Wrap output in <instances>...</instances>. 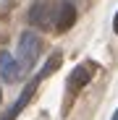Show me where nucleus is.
<instances>
[{"instance_id":"obj_1","label":"nucleus","mask_w":118,"mask_h":120,"mask_svg":"<svg viewBox=\"0 0 118 120\" xmlns=\"http://www.w3.org/2000/svg\"><path fill=\"white\" fill-rule=\"evenodd\" d=\"M39 50H42L39 37H37L34 31H24L21 39H18V65H21V71H29V68L34 65Z\"/></svg>"},{"instance_id":"obj_2","label":"nucleus","mask_w":118,"mask_h":120,"mask_svg":"<svg viewBox=\"0 0 118 120\" xmlns=\"http://www.w3.org/2000/svg\"><path fill=\"white\" fill-rule=\"evenodd\" d=\"M53 18H55V5L50 0H37L29 11V24L37 26V29H50Z\"/></svg>"},{"instance_id":"obj_3","label":"nucleus","mask_w":118,"mask_h":120,"mask_svg":"<svg viewBox=\"0 0 118 120\" xmlns=\"http://www.w3.org/2000/svg\"><path fill=\"white\" fill-rule=\"evenodd\" d=\"M37 86H39V78H34V81H29L26 86H24V91H21V97H18L16 99V102L8 107V112L3 115V117H0V120H16L18 115H21V110L29 105V99L34 97V91H37Z\"/></svg>"},{"instance_id":"obj_4","label":"nucleus","mask_w":118,"mask_h":120,"mask_svg":"<svg viewBox=\"0 0 118 120\" xmlns=\"http://www.w3.org/2000/svg\"><path fill=\"white\" fill-rule=\"evenodd\" d=\"M76 21V8L73 3H61V5H55V18H53V24H55V31H68Z\"/></svg>"},{"instance_id":"obj_5","label":"nucleus","mask_w":118,"mask_h":120,"mask_svg":"<svg viewBox=\"0 0 118 120\" xmlns=\"http://www.w3.org/2000/svg\"><path fill=\"white\" fill-rule=\"evenodd\" d=\"M21 65H18V60L11 55V52H3L0 55V76H3V81H8V84H13V81H18L21 78Z\"/></svg>"},{"instance_id":"obj_6","label":"nucleus","mask_w":118,"mask_h":120,"mask_svg":"<svg viewBox=\"0 0 118 120\" xmlns=\"http://www.w3.org/2000/svg\"><path fill=\"white\" fill-rule=\"evenodd\" d=\"M89 78H92V68H89V65H79V68H73V73H71V78H68V89L76 94L79 89H84V86L89 84Z\"/></svg>"},{"instance_id":"obj_7","label":"nucleus","mask_w":118,"mask_h":120,"mask_svg":"<svg viewBox=\"0 0 118 120\" xmlns=\"http://www.w3.org/2000/svg\"><path fill=\"white\" fill-rule=\"evenodd\" d=\"M61 63H63V57H61V52H55V55H53V57L47 60V63H45V68L39 71V76H37V78H39V81H42V78H47L50 73H55L58 68H61Z\"/></svg>"},{"instance_id":"obj_8","label":"nucleus","mask_w":118,"mask_h":120,"mask_svg":"<svg viewBox=\"0 0 118 120\" xmlns=\"http://www.w3.org/2000/svg\"><path fill=\"white\" fill-rule=\"evenodd\" d=\"M113 29H115V34H118V13H115V18H113Z\"/></svg>"},{"instance_id":"obj_9","label":"nucleus","mask_w":118,"mask_h":120,"mask_svg":"<svg viewBox=\"0 0 118 120\" xmlns=\"http://www.w3.org/2000/svg\"><path fill=\"white\" fill-rule=\"evenodd\" d=\"M113 120H118V110H115V115H113Z\"/></svg>"},{"instance_id":"obj_10","label":"nucleus","mask_w":118,"mask_h":120,"mask_svg":"<svg viewBox=\"0 0 118 120\" xmlns=\"http://www.w3.org/2000/svg\"><path fill=\"white\" fill-rule=\"evenodd\" d=\"M0 99H3V94H0Z\"/></svg>"}]
</instances>
